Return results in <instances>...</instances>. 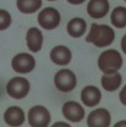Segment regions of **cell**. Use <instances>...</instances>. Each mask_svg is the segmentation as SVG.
I'll return each mask as SVG.
<instances>
[{
	"label": "cell",
	"instance_id": "1",
	"mask_svg": "<svg viewBox=\"0 0 126 127\" xmlns=\"http://www.w3.org/2000/svg\"><path fill=\"white\" fill-rule=\"evenodd\" d=\"M115 40V31L111 26L92 23L88 34L86 35V42L93 44L97 48H107Z\"/></svg>",
	"mask_w": 126,
	"mask_h": 127
},
{
	"label": "cell",
	"instance_id": "2",
	"mask_svg": "<svg viewBox=\"0 0 126 127\" xmlns=\"http://www.w3.org/2000/svg\"><path fill=\"white\" fill-rule=\"evenodd\" d=\"M97 64L98 68L103 73H111L120 71L124 64V59L116 49H107L99 55Z\"/></svg>",
	"mask_w": 126,
	"mask_h": 127
},
{
	"label": "cell",
	"instance_id": "3",
	"mask_svg": "<svg viewBox=\"0 0 126 127\" xmlns=\"http://www.w3.org/2000/svg\"><path fill=\"white\" fill-rule=\"evenodd\" d=\"M6 94L10 98L21 100L25 99L31 92V83L23 76H15L6 83Z\"/></svg>",
	"mask_w": 126,
	"mask_h": 127
},
{
	"label": "cell",
	"instance_id": "4",
	"mask_svg": "<svg viewBox=\"0 0 126 127\" xmlns=\"http://www.w3.org/2000/svg\"><path fill=\"white\" fill-rule=\"evenodd\" d=\"M37 22H38L39 27H42L43 30L53 31L60 26L61 15L58 9H55L53 6H48L39 11V14L37 16Z\"/></svg>",
	"mask_w": 126,
	"mask_h": 127
},
{
	"label": "cell",
	"instance_id": "5",
	"mask_svg": "<svg viewBox=\"0 0 126 127\" xmlns=\"http://www.w3.org/2000/svg\"><path fill=\"white\" fill-rule=\"evenodd\" d=\"M54 86L61 93H70L77 86V77L74 71L69 68H61L54 76Z\"/></svg>",
	"mask_w": 126,
	"mask_h": 127
},
{
	"label": "cell",
	"instance_id": "6",
	"mask_svg": "<svg viewBox=\"0 0 126 127\" xmlns=\"http://www.w3.org/2000/svg\"><path fill=\"white\" fill-rule=\"evenodd\" d=\"M27 121L31 127H48L51 121L50 111L44 105H34L28 110Z\"/></svg>",
	"mask_w": 126,
	"mask_h": 127
},
{
	"label": "cell",
	"instance_id": "7",
	"mask_svg": "<svg viewBox=\"0 0 126 127\" xmlns=\"http://www.w3.org/2000/svg\"><path fill=\"white\" fill-rule=\"evenodd\" d=\"M36 59L30 53H18L11 60V67L16 73L27 75L36 68Z\"/></svg>",
	"mask_w": 126,
	"mask_h": 127
},
{
	"label": "cell",
	"instance_id": "8",
	"mask_svg": "<svg viewBox=\"0 0 126 127\" xmlns=\"http://www.w3.org/2000/svg\"><path fill=\"white\" fill-rule=\"evenodd\" d=\"M61 114L69 122L77 124V122H81L84 119L86 110L80 103L75 101V100H70V101H66V103L63 104Z\"/></svg>",
	"mask_w": 126,
	"mask_h": 127
},
{
	"label": "cell",
	"instance_id": "9",
	"mask_svg": "<svg viewBox=\"0 0 126 127\" xmlns=\"http://www.w3.org/2000/svg\"><path fill=\"white\" fill-rule=\"evenodd\" d=\"M111 125L110 111L105 108H98L92 110L87 116L88 127H109Z\"/></svg>",
	"mask_w": 126,
	"mask_h": 127
},
{
	"label": "cell",
	"instance_id": "10",
	"mask_svg": "<svg viewBox=\"0 0 126 127\" xmlns=\"http://www.w3.org/2000/svg\"><path fill=\"white\" fill-rule=\"evenodd\" d=\"M4 122L10 127H18L22 126L26 121V114L22 108L17 105L9 106L4 112Z\"/></svg>",
	"mask_w": 126,
	"mask_h": 127
},
{
	"label": "cell",
	"instance_id": "11",
	"mask_svg": "<svg viewBox=\"0 0 126 127\" xmlns=\"http://www.w3.org/2000/svg\"><path fill=\"white\" fill-rule=\"evenodd\" d=\"M50 61L58 66H66L72 60V51L66 45H55L49 54Z\"/></svg>",
	"mask_w": 126,
	"mask_h": 127
},
{
	"label": "cell",
	"instance_id": "12",
	"mask_svg": "<svg viewBox=\"0 0 126 127\" xmlns=\"http://www.w3.org/2000/svg\"><path fill=\"white\" fill-rule=\"evenodd\" d=\"M87 14L89 17L99 20L103 18L110 11V2L109 0H89L87 4Z\"/></svg>",
	"mask_w": 126,
	"mask_h": 127
},
{
	"label": "cell",
	"instance_id": "13",
	"mask_svg": "<svg viewBox=\"0 0 126 127\" xmlns=\"http://www.w3.org/2000/svg\"><path fill=\"white\" fill-rule=\"evenodd\" d=\"M80 96H81V103L84 106L94 108L102 100V92H100V89L98 87L89 84V86H86L81 91V95Z\"/></svg>",
	"mask_w": 126,
	"mask_h": 127
},
{
	"label": "cell",
	"instance_id": "14",
	"mask_svg": "<svg viewBox=\"0 0 126 127\" xmlns=\"http://www.w3.org/2000/svg\"><path fill=\"white\" fill-rule=\"evenodd\" d=\"M44 37L38 27H31L26 33V45L31 53H39L43 48Z\"/></svg>",
	"mask_w": 126,
	"mask_h": 127
},
{
	"label": "cell",
	"instance_id": "15",
	"mask_svg": "<svg viewBox=\"0 0 126 127\" xmlns=\"http://www.w3.org/2000/svg\"><path fill=\"white\" fill-rule=\"evenodd\" d=\"M100 84L105 92H116L123 84V76L119 73V71L111 73H103L100 78Z\"/></svg>",
	"mask_w": 126,
	"mask_h": 127
},
{
	"label": "cell",
	"instance_id": "16",
	"mask_svg": "<svg viewBox=\"0 0 126 127\" xmlns=\"http://www.w3.org/2000/svg\"><path fill=\"white\" fill-rule=\"evenodd\" d=\"M87 22L82 17H74L66 25V32L72 38H81L87 33Z\"/></svg>",
	"mask_w": 126,
	"mask_h": 127
},
{
	"label": "cell",
	"instance_id": "17",
	"mask_svg": "<svg viewBox=\"0 0 126 127\" xmlns=\"http://www.w3.org/2000/svg\"><path fill=\"white\" fill-rule=\"evenodd\" d=\"M43 5V0H16V7L21 14L32 15L39 11Z\"/></svg>",
	"mask_w": 126,
	"mask_h": 127
},
{
	"label": "cell",
	"instance_id": "18",
	"mask_svg": "<svg viewBox=\"0 0 126 127\" xmlns=\"http://www.w3.org/2000/svg\"><path fill=\"white\" fill-rule=\"evenodd\" d=\"M110 22L115 28L123 30L126 27V7L116 6L110 14Z\"/></svg>",
	"mask_w": 126,
	"mask_h": 127
},
{
	"label": "cell",
	"instance_id": "19",
	"mask_svg": "<svg viewBox=\"0 0 126 127\" xmlns=\"http://www.w3.org/2000/svg\"><path fill=\"white\" fill-rule=\"evenodd\" d=\"M12 23V17L7 10L0 9V31H6Z\"/></svg>",
	"mask_w": 126,
	"mask_h": 127
},
{
	"label": "cell",
	"instance_id": "20",
	"mask_svg": "<svg viewBox=\"0 0 126 127\" xmlns=\"http://www.w3.org/2000/svg\"><path fill=\"white\" fill-rule=\"evenodd\" d=\"M119 100H120V103L126 106V84L121 88V91H120V93H119Z\"/></svg>",
	"mask_w": 126,
	"mask_h": 127
},
{
	"label": "cell",
	"instance_id": "21",
	"mask_svg": "<svg viewBox=\"0 0 126 127\" xmlns=\"http://www.w3.org/2000/svg\"><path fill=\"white\" fill-rule=\"evenodd\" d=\"M120 47H121V50H123V53L126 55V34L123 35V38H121V42H120Z\"/></svg>",
	"mask_w": 126,
	"mask_h": 127
},
{
	"label": "cell",
	"instance_id": "22",
	"mask_svg": "<svg viewBox=\"0 0 126 127\" xmlns=\"http://www.w3.org/2000/svg\"><path fill=\"white\" fill-rule=\"evenodd\" d=\"M66 1L71 5H81V4L86 2V0H66Z\"/></svg>",
	"mask_w": 126,
	"mask_h": 127
},
{
	"label": "cell",
	"instance_id": "23",
	"mask_svg": "<svg viewBox=\"0 0 126 127\" xmlns=\"http://www.w3.org/2000/svg\"><path fill=\"white\" fill-rule=\"evenodd\" d=\"M120 126H126V120L120 121V122H118V124H115V127H120Z\"/></svg>",
	"mask_w": 126,
	"mask_h": 127
},
{
	"label": "cell",
	"instance_id": "24",
	"mask_svg": "<svg viewBox=\"0 0 126 127\" xmlns=\"http://www.w3.org/2000/svg\"><path fill=\"white\" fill-rule=\"evenodd\" d=\"M53 126L58 127V126H70V125H69V124H63V122H59V124H54Z\"/></svg>",
	"mask_w": 126,
	"mask_h": 127
},
{
	"label": "cell",
	"instance_id": "25",
	"mask_svg": "<svg viewBox=\"0 0 126 127\" xmlns=\"http://www.w3.org/2000/svg\"><path fill=\"white\" fill-rule=\"evenodd\" d=\"M48 1H56V0H48Z\"/></svg>",
	"mask_w": 126,
	"mask_h": 127
},
{
	"label": "cell",
	"instance_id": "26",
	"mask_svg": "<svg viewBox=\"0 0 126 127\" xmlns=\"http://www.w3.org/2000/svg\"><path fill=\"white\" fill-rule=\"evenodd\" d=\"M124 1H125V4H126V0H124Z\"/></svg>",
	"mask_w": 126,
	"mask_h": 127
}]
</instances>
